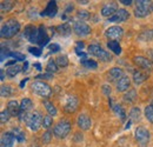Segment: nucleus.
<instances>
[{
    "instance_id": "obj_42",
    "label": "nucleus",
    "mask_w": 153,
    "mask_h": 147,
    "mask_svg": "<svg viewBox=\"0 0 153 147\" xmlns=\"http://www.w3.org/2000/svg\"><path fill=\"white\" fill-rule=\"evenodd\" d=\"M8 56H11V58H14V60L17 59V60H25V55L19 53V52H10V55Z\"/></svg>"
},
{
    "instance_id": "obj_37",
    "label": "nucleus",
    "mask_w": 153,
    "mask_h": 147,
    "mask_svg": "<svg viewBox=\"0 0 153 147\" xmlns=\"http://www.w3.org/2000/svg\"><path fill=\"white\" fill-rule=\"evenodd\" d=\"M13 134H14V137H16L17 141H19V143L25 141V134L22 133V131H21V129L14 128V129H13Z\"/></svg>"
},
{
    "instance_id": "obj_6",
    "label": "nucleus",
    "mask_w": 153,
    "mask_h": 147,
    "mask_svg": "<svg viewBox=\"0 0 153 147\" xmlns=\"http://www.w3.org/2000/svg\"><path fill=\"white\" fill-rule=\"evenodd\" d=\"M25 122H26V126L32 132H37L42 126V117L40 115L39 112H32L28 114Z\"/></svg>"
},
{
    "instance_id": "obj_27",
    "label": "nucleus",
    "mask_w": 153,
    "mask_h": 147,
    "mask_svg": "<svg viewBox=\"0 0 153 147\" xmlns=\"http://www.w3.org/2000/svg\"><path fill=\"white\" fill-rule=\"evenodd\" d=\"M20 70H21V67H20L19 65H11V66H8L6 68V74L10 78H13V76H16L17 74L19 73Z\"/></svg>"
},
{
    "instance_id": "obj_22",
    "label": "nucleus",
    "mask_w": 153,
    "mask_h": 147,
    "mask_svg": "<svg viewBox=\"0 0 153 147\" xmlns=\"http://www.w3.org/2000/svg\"><path fill=\"white\" fill-rule=\"evenodd\" d=\"M149 78V74H146L143 71H134L133 72V81L135 85H141L146 79Z\"/></svg>"
},
{
    "instance_id": "obj_20",
    "label": "nucleus",
    "mask_w": 153,
    "mask_h": 147,
    "mask_svg": "<svg viewBox=\"0 0 153 147\" xmlns=\"http://www.w3.org/2000/svg\"><path fill=\"white\" fill-rule=\"evenodd\" d=\"M38 30V44L40 46H45L50 40V38L47 36V32H46V28L44 26H40Z\"/></svg>"
},
{
    "instance_id": "obj_5",
    "label": "nucleus",
    "mask_w": 153,
    "mask_h": 147,
    "mask_svg": "<svg viewBox=\"0 0 153 147\" xmlns=\"http://www.w3.org/2000/svg\"><path fill=\"white\" fill-rule=\"evenodd\" d=\"M134 138H135V141L138 143V145L140 147H147L149 143H150V131L146 127L139 126V127L135 128Z\"/></svg>"
},
{
    "instance_id": "obj_52",
    "label": "nucleus",
    "mask_w": 153,
    "mask_h": 147,
    "mask_svg": "<svg viewBox=\"0 0 153 147\" xmlns=\"http://www.w3.org/2000/svg\"><path fill=\"white\" fill-rule=\"evenodd\" d=\"M27 66H28V64H27V62H25V65H24V68H22V70H24V71H26V70H27Z\"/></svg>"
},
{
    "instance_id": "obj_50",
    "label": "nucleus",
    "mask_w": 153,
    "mask_h": 147,
    "mask_svg": "<svg viewBox=\"0 0 153 147\" xmlns=\"http://www.w3.org/2000/svg\"><path fill=\"white\" fill-rule=\"evenodd\" d=\"M5 79V72H4V70H1V80H4Z\"/></svg>"
},
{
    "instance_id": "obj_46",
    "label": "nucleus",
    "mask_w": 153,
    "mask_h": 147,
    "mask_svg": "<svg viewBox=\"0 0 153 147\" xmlns=\"http://www.w3.org/2000/svg\"><path fill=\"white\" fill-rule=\"evenodd\" d=\"M102 92L105 93V95H110L111 94V87L107 86V85H104L102 86Z\"/></svg>"
},
{
    "instance_id": "obj_26",
    "label": "nucleus",
    "mask_w": 153,
    "mask_h": 147,
    "mask_svg": "<svg viewBox=\"0 0 153 147\" xmlns=\"http://www.w3.org/2000/svg\"><path fill=\"white\" fill-rule=\"evenodd\" d=\"M107 47L114 53V54H120L121 53V46L119 44V41H108L107 42Z\"/></svg>"
},
{
    "instance_id": "obj_24",
    "label": "nucleus",
    "mask_w": 153,
    "mask_h": 147,
    "mask_svg": "<svg viewBox=\"0 0 153 147\" xmlns=\"http://www.w3.org/2000/svg\"><path fill=\"white\" fill-rule=\"evenodd\" d=\"M138 39H139L140 41H152L153 30H145V31H143V32L139 34Z\"/></svg>"
},
{
    "instance_id": "obj_8",
    "label": "nucleus",
    "mask_w": 153,
    "mask_h": 147,
    "mask_svg": "<svg viewBox=\"0 0 153 147\" xmlns=\"http://www.w3.org/2000/svg\"><path fill=\"white\" fill-rule=\"evenodd\" d=\"M105 36L110 41H118L124 36V28L120 26H110L105 31Z\"/></svg>"
},
{
    "instance_id": "obj_28",
    "label": "nucleus",
    "mask_w": 153,
    "mask_h": 147,
    "mask_svg": "<svg viewBox=\"0 0 153 147\" xmlns=\"http://www.w3.org/2000/svg\"><path fill=\"white\" fill-rule=\"evenodd\" d=\"M58 64L56 60H53V59H51V60H48V62H47V65H46V70H47V72L48 73H56L58 72Z\"/></svg>"
},
{
    "instance_id": "obj_19",
    "label": "nucleus",
    "mask_w": 153,
    "mask_h": 147,
    "mask_svg": "<svg viewBox=\"0 0 153 147\" xmlns=\"http://www.w3.org/2000/svg\"><path fill=\"white\" fill-rule=\"evenodd\" d=\"M7 111L12 117H19L20 114V104L17 100H11L7 104Z\"/></svg>"
},
{
    "instance_id": "obj_45",
    "label": "nucleus",
    "mask_w": 153,
    "mask_h": 147,
    "mask_svg": "<svg viewBox=\"0 0 153 147\" xmlns=\"http://www.w3.org/2000/svg\"><path fill=\"white\" fill-rule=\"evenodd\" d=\"M28 50H30V52H31L32 54L37 55V56L41 55V50H39V48H37V47H30Z\"/></svg>"
},
{
    "instance_id": "obj_31",
    "label": "nucleus",
    "mask_w": 153,
    "mask_h": 147,
    "mask_svg": "<svg viewBox=\"0 0 153 147\" xmlns=\"http://www.w3.org/2000/svg\"><path fill=\"white\" fill-rule=\"evenodd\" d=\"M81 65L85 67V68H88V70H96L98 67V64L94 60H91V59H86V60H81Z\"/></svg>"
},
{
    "instance_id": "obj_33",
    "label": "nucleus",
    "mask_w": 153,
    "mask_h": 147,
    "mask_svg": "<svg viewBox=\"0 0 153 147\" xmlns=\"http://www.w3.org/2000/svg\"><path fill=\"white\" fill-rule=\"evenodd\" d=\"M140 115H141V113H140V110L138 107H133L130 112V118L133 121H139L140 120Z\"/></svg>"
},
{
    "instance_id": "obj_12",
    "label": "nucleus",
    "mask_w": 153,
    "mask_h": 147,
    "mask_svg": "<svg viewBox=\"0 0 153 147\" xmlns=\"http://www.w3.org/2000/svg\"><path fill=\"white\" fill-rule=\"evenodd\" d=\"M118 4L117 2H108L106 5L102 6L101 8V16L102 17H106V18H112L115 13L118 12Z\"/></svg>"
},
{
    "instance_id": "obj_44",
    "label": "nucleus",
    "mask_w": 153,
    "mask_h": 147,
    "mask_svg": "<svg viewBox=\"0 0 153 147\" xmlns=\"http://www.w3.org/2000/svg\"><path fill=\"white\" fill-rule=\"evenodd\" d=\"M48 50H50L51 53H56V52H58V51L60 50V46L57 45V44H51V45L48 46Z\"/></svg>"
},
{
    "instance_id": "obj_35",
    "label": "nucleus",
    "mask_w": 153,
    "mask_h": 147,
    "mask_svg": "<svg viewBox=\"0 0 153 147\" xmlns=\"http://www.w3.org/2000/svg\"><path fill=\"white\" fill-rule=\"evenodd\" d=\"M112 110L114 111L115 114H118V115L121 118V120H125L126 114H125V111L123 110V107H121L120 105H113V106H112Z\"/></svg>"
},
{
    "instance_id": "obj_43",
    "label": "nucleus",
    "mask_w": 153,
    "mask_h": 147,
    "mask_svg": "<svg viewBox=\"0 0 153 147\" xmlns=\"http://www.w3.org/2000/svg\"><path fill=\"white\" fill-rule=\"evenodd\" d=\"M59 30H61V31H60V33H61V34H64V36L68 34V33H70V31H71L70 26H68V25H66V24H65V25H62V26H60V27H59Z\"/></svg>"
},
{
    "instance_id": "obj_4",
    "label": "nucleus",
    "mask_w": 153,
    "mask_h": 147,
    "mask_svg": "<svg viewBox=\"0 0 153 147\" xmlns=\"http://www.w3.org/2000/svg\"><path fill=\"white\" fill-rule=\"evenodd\" d=\"M71 132V122L67 120H60L53 128V134L58 139H65Z\"/></svg>"
},
{
    "instance_id": "obj_2",
    "label": "nucleus",
    "mask_w": 153,
    "mask_h": 147,
    "mask_svg": "<svg viewBox=\"0 0 153 147\" xmlns=\"http://www.w3.org/2000/svg\"><path fill=\"white\" fill-rule=\"evenodd\" d=\"M152 4L153 1H149V0L135 1L134 16L137 18H145V17H147L150 14V12L152 11Z\"/></svg>"
},
{
    "instance_id": "obj_30",
    "label": "nucleus",
    "mask_w": 153,
    "mask_h": 147,
    "mask_svg": "<svg viewBox=\"0 0 153 147\" xmlns=\"http://www.w3.org/2000/svg\"><path fill=\"white\" fill-rule=\"evenodd\" d=\"M135 99H137V93H135L134 90H128V92L124 95V100H125L126 102H128V104L134 102Z\"/></svg>"
},
{
    "instance_id": "obj_18",
    "label": "nucleus",
    "mask_w": 153,
    "mask_h": 147,
    "mask_svg": "<svg viewBox=\"0 0 153 147\" xmlns=\"http://www.w3.org/2000/svg\"><path fill=\"white\" fill-rule=\"evenodd\" d=\"M131 86V80L127 75H124L118 82H117V91L118 92H125L127 90H130Z\"/></svg>"
},
{
    "instance_id": "obj_51",
    "label": "nucleus",
    "mask_w": 153,
    "mask_h": 147,
    "mask_svg": "<svg viewBox=\"0 0 153 147\" xmlns=\"http://www.w3.org/2000/svg\"><path fill=\"white\" fill-rule=\"evenodd\" d=\"M79 4H82V5H86V4H88V1L87 0H84V1H78Z\"/></svg>"
},
{
    "instance_id": "obj_17",
    "label": "nucleus",
    "mask_w": 153,
    "mask_h": 147,
    "mask_svg": "<svg viewBox=\"0 0 153 147\" xmlns=\"http://www.w3.org/2000/svg\"><path fill=\"white\" fill-rule=\"evenodd\" d=\"M16 137L13 133L11 132H5L1 137V145L2 147H13L14 143H16Z\"/></svg>"
},
{
    "instance_id": "obj_53",
    "label": "nucleus",
    "mask_w": 153,
    "mask_h": 147,
    "mask_svg": "<svg viewBox=\"0 0 153 147\" xmlns=\"http://www.w3.org/2000/svg\"><path fill=\"white\" fill-rule=\"evenodd\" d=\"M151 107L153 108V100H152V102H151Z\"/></svg>"
},
{
    "instance_id": "obj_48",
    "label": "nucleus",
    "mask_w": 153,
    "mask_h": 147,
    "mask_svg": "<svg viewBox=\"0 0 153 147\" xmlns=\"http://www.w3.org/2000/svg\"><path fill=\"white\" fill-rule=\"evenodd\" d=\"M120 2H121L123 5H126V6H130V5H132V2H133V1H132V0H121Z\"/></svg>"
},
{
    "instance_id": "obj_34",
    "label": "nucleus",
    "mask_w": 153,
    "mask_h": 147,
    "mask_svg": "<svg viewBox=\"0 0 153 147\" xmlns=\"http://www.w3.org/2000/svg\"><path fill=\"white\" fill-rule=\"evenodd\" d=\"M56 61H57L58 66L59 67H62V68L68 65V59H67L66 55H59L57 59H56Z\"/></svg>"
},
{
    "instance_id": "obj_7",
    "label": "nucleus",
    "mask_w": 153,
    "mask_h": 147,
    "mask_svg": "<svg viewBox=\"0 0 153 147\" xmlns=\"http://www.w3.org/2000/svg\"><path fill=\"white\" fill-rule=\"evenodd\" d=\"M32 91L41 98H48L52 93L51 87L44 81H34L32 84Z\"/></svg>"
},
{
    "instance_id": "obj_29",
    "label": "nucleus",
    "mask_w": 153,
    "mask_h": 147,
    "mask_svg": "<svg viewBox=\"0 0 153 147\" xmlns=\"http://www.w3.org/2000/svg\"><path fill=\"white\" fill-rule=\"evenodd\" d=\"M14 6V2L13 1H1L0 4V10L2 13H6V12H10Z\"/></svg>"
},
{
    "instance_id": "obj_9",
    "label": "nucleus",
    "mask_w": 153,
    "mask_h": 147,
    "mask_svg": "<svg viewBox=\"0 0 153 147\" xmlns=\"http://www.w3.org/2000/svg\"><path fill=\"white\" fill-rule=\"evenodd\" d=\"M133 62L143 71L145 72H151L153 68V62L147 58V56H143V55H137L133 58Z\"/></svg>"
},
{
    "instance_id": "obj_49",
    "label": "nucleus",
    "mask_w": 153,
    "mask_h": 147,
    "mask_svg": "<svg viewBox=\"0 0 153 147\" xmlns=\"http://www.w3.org/2000/svg\"><path fill=\"white\" fill-rule=\"evenodd\" d=\"M52 74L51 73H47V74H42V75H38L37 78H44V79H51Z\"/></svg>"
},
{
    "instance_id": "obj_54",
    "label": "nucleus",
    "mask_w": 153,
    "mask_h": 147,
    "mask_svg": "<svg viewBox=\"0 0 153 147\" xmlns=\"http://www.w3.org/2000/svg\"><path fill=\"white\" fill-rule=\"evenodd\" d=\"M152 11H153V4H152Z\"/></svg>"
},
{
    "instance_id": "obj_1",
    "label": "nucleus",
    "mask_w": 153,
    "mask_h": 147,
    "mask_svg": "<svg viewBox=\"0 0 153 147\" xmlns=\"http://www.w3.org/2000/svg\"><path fill=\"white\" fill-rule=\"evenodd\" d=\"M20 31V24L18 20L16 19H10L7 20L0 31V37L2 39H11L13 38L16 34H18V32Z\"/></svg>"
},
{
    "instance_id": "obj_3",
    "label": "nucleus",
    "mask_w": 153,
    "mask_h": 147,
    "mask_svg": "<svg viewBox=\"0 0 153 147\" xmlns=\"http://www.w3.org/2000/svg\"><path fill=\"white\" fill-rule=\"evenodd\" d=\"M88 53L92 54L93 56H96V58H98V59H100L104 62H108V61L112 60V55L110 54L107 51H105L101 46H99L97 44H93V45L88 46Z\"/></svg>"
},
{
    "instance_id": "obj_32",
    "label": "nucleus",
    "mask_w": 153,
    "mask_h": 147,
    "mask_svg": "<svg viewBox=\"0 0 153 147\" xmlns=\"http://www.w3.org/2000/svg\"><path fill=\"white\" fill-rule=\"evenodd\" d=\"M12 93H13V91H12V87L10 85H2L1 86L0 94H1L2 98H8V97L12 95Z\"/></svg>"
},
{
    "instance_id": "obj_36",
    "label": "nucleus",
    "mask_w": 153,
    "mask_h": 147,
    "mask_svg": "<svg viewBox=\"0 0 153 147\" xmlns=\"http://www.w3.org/2000/svg\"><path fill=\"white\" fill-rule=\"evenodd\" d=\"M52 124H53V119H52L51 115H45V117L42 118V127H44V128L48 129L52 126Z\"/></svg>"
},
{
    "instance_id": "obj_15",
    "label": "nucleus",
    "mask_w": 153,
    "mask_h": 147,
    "mask_svg": "<svg viewBox=\"0 0 153 147\" xmlns=\"http://www.w3.org/2000/svg\"><path fill=\"white\" fill-rule=\"evenodd\" d=\"M128 18H130V13L125 8H119L114 16L112 18L108 19V21L110 22H115V24H120V22H125Z\"/></svg>"
},
{
    "instance_id": "obj_25",
    "label": "nucleus",
    "mask_w": 153,
    "mask_h": 147,
    "mask_svg": "<svg viewBox=\"0 0 153 147\" xmlns=\"http://www.w3.org/2000/svg\"><path fill=\"white\" fill-rule=\"evenodd\" d=\"M44 106H45V108L46 111L48 112V115H51V117H56L58 114V110L57 107L51 102V101H47V100H45L44 101Z\"/></svg>"
},
{
    "instance_id": "obj_10",
    "label": "nucleus",
    "mask_w": 153,
    "mask_h": 147,
    "mask_svg": "<svg viewBox=\"0 0 153 147\" xmlns=\"http://www.w3.org/2000/svg\"><path fill=\"white\" fill-rule=\"evenodd\" d=\"M73 31L79 37H86V36H88L91 33V27L85 21L78 20L73 24Z\"/></svg>"
},
{
    "instance_id": "obj_13",
    "label": "nucleus",
    "mask_w": 153,
    "mask_h": 147,
    "mask_svg": "<svg viewBox=\"0 0 153 147\" xmlns=\"http://www.w3.org/2000/svg\"><path fill=\"white\" fill-rule=\"evenodd\" d=\"M38 28L33 25H28L25 27L24 37L31 42H38Z\"/></svg>"
},
{
    "instance_id": "obj_14",
    "label": "nucleus",
    "mask_w": 153,
    "mask_h": 147,
    "mask_svg": "<svg viewBox=\"0 0 153 147\" xmlns=\"http://www.w3.org/2000/svg\"><path fill=\"white\" fill-rule=\"evenodd\" d=\"M76 125L82 131H88L92 126V120L87 114H80L76 119Z\"/></svg>"
},
{
    "instance_id": "obj_39",
    "label": "nucleus",
    "mask_w": 153,
    "mask_h": 147,
    "mask_svg": "<svg viewBox=\"0 0 153 147\" xmlns=\"http://www.w3.org/2000/svg\"><path fill=\"white\" fill-rule=\"evenodd\" d=\"M12 115L10 114V112L7 110H4L1 112V114H0V120H1V124H5V122H7L8 120H10V118H11Z\"/></svg>"
},
{
    "instance_id": "obj_16",
    "label": "nucleus",
    "mask_w": 153,
    "mask_h": 147,
    "mask_svg": "<svg viewBox=\"0 0 153 147\" xmlns=\"http://www.w3.org/2000/svg\"><path fill=\"white\" fill-rule=\"evenodd\" d=\"M124 76V71L120 67H113L107 73V80L112 82H118Z\"/></svg>"
},
{
    "instance_id": "obj_47",
    "label": "nucleus",
    "mask_w": 153,
    "mask_h": 147,
    "mask_svg": "<svg viewBox=\"0 0 153 147\" xmlns=\"http://www.w3.org/2000/svg\"><path fill=\"white\" fill-rule=\"evenodd\" d=\"M147 58L153 62V48H151V50L147 51Z\"/></svg>"
},
{
    "instance_id": "obj_40",
    "label": "nucleus",
    "mask_w": 153,
    "mask_h": 147,
    "mask_svg": "<svg viewBox=\"0 0 153 147\" xmlns=\"http://www.w3.org/2000/svg\"><path fill=\"white\" fill-rule=\"evenodd\" d=\"M78 18L80 19L81 21H84V20L90 18V13H88L87 11H85V10H80V11L78 12Z\"/></svg>"
},
{
    "instance_id": "obj_11",
    "label": "nucleus",
    "mask_w": 153,
    "mask_h": 147,
    "mask_svg": "<svg viewBox=\"0 0 153 147\" xmlns=\"http://www.w3.org/2000/svg\"><path fill=\"white\" fill-rule=\"evenodd\" d=\"M79 100L76 95H67L64 101V110L67 113H74L78 108Z\"/></svg>"
},
{
    "instance_id": "obj_21",
    "label": "nucleus",
    "mask_w": 153,
    "mask_h": 147,
    "mask_svg": "<svg viewBox=\"0 0 153 147\" xmlns=\"http://www.w3.org/2000/svg\"><path fill=\"white\" fill-rule=\"evenodd\" d=\"M58 12V7L56 1H50L42 13V16H47V17H54Z\"/></svg>"
},
{
    "instance_id": "obj_41",
    "label": "nucleus",
    "mask_w": 153,
    "mask_h": 147,
    "mask_svg": "<svg viewBox=\"0 0 153 147\" xmlns=\"http://www.w3.org/2000/svg\"><path fill=\"white\" fill-rule=\"evenodd\" d=\"M51 138H52V133H51L50 131H47V132L44 133V135H42L41 139H42V143H44V144H50Z\"/></svg>"
},
{
    "instance_id": "obj_38",
    "label": "nucleus",
    "mask_w": 153,
    "mask_h": 147,
    "mask_svg": "<svg viewBox=\"0 0 153 147\" xmlns=\"http://www.w3.org/2000/svg\"><path fill=\"white\" fill-rule=\"evenodd\" d=\"M144 112H145V118H146L150 122L153 124V108L151 107V105H150V106H146Z\"/></svg>"
},
{
    "instance_id": "obj_23",
    "label": "nucleus",
    "mask_w": 153,
    "mask_h": 147,
    "mask_svg": "<svg viewBox=\"0 0 153 147\" xmlns=\"http://www.w3.org/2000/svg\"><path fill=\"white\" fill-rule=\"evenodd\" d=\"M32 107H33L32 100L28 98H25L20 102V113H28V111L32 110Z\"/></svg>"
}]
</instances>
